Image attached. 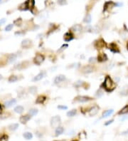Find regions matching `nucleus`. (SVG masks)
<instances>
[{"label":"nucleus","instance_id":"nucleus-1","mask_svg":"<svg viewBox=\"0 0 128 141\" xmlns=\"http://www.w3.org/2000/svg\"><path fill=\"white\" fill-rule=\"evenodd\" d=\"M103 87L108 92H111L115 88V84L109 76H107L103 83Z\"/></svg>","mask_w":128,"mask_h":141},{"label":"nucleus","instance_id":"nucleus-2","mask_svg":"<svg viewBox=\"0 0 128 141\" xmlns=\"http://www.w3.org/2000/svg\"><path fill=\"white\" fill-rule=\"evenodd\" d=\"M61 123V119L59 115H56V116H54L53 118H51L50 125L52 128H58V126H60Z\"/></svg>","mask_w":128,"mask_h":141},{"label":"nucleus","instance_id":"nucleus-3","mask_svg":"<svg viewBox=\"0 0 128 141\" xmlns=\"http://www.w3.org/2000/svg\"><path fill=\"white\" fill-rule=\"evenodd\" d=\"M92 100L93 98L91 97L85 96H78L75 98V101L78 102V103H86Z\"/></svg>","mask_w":128,"mask_h":141},{"label":"nucleus","instance_id":"nucleus-4","mask_svg":"<svg viewBox=\"0 0 128 141\" xmlns=\"http://www.w3.org/2000/svg\"><path fill=\"white\" fill-rule=\"evenodd\" d=\"M45 60V58L43 56V55L41 54H38L36 55V56L34 59V62L36 65L39 66L40 64H41Z\"/></svg>","mask_w":128,"mask_h":141},{"label":"nucleus","instance_id":"nucleus-5","mask_svg":"<svg viewBox=\"0 0 128 141\" xmlns=\"http://www.w3.org/2000/svg\"><path fill=\"white\" fill-rule=\"evenodd\" d=\"M94 46H95V47L96 49H102L106 46V43L102 39H100L96 40L95 41Z\"/></svg>","mask_w":128,"mask_h":141},{"label":"nucleus","instance_id":"nucleus-6","mask_svg":"<svg viewBox=\"0 0 128 141\" xmlns=\"http://www.w3.org/2000/svg\"><path fill=\"white\" fill-rule=\"evenodd\" d=\"M21 46L23 49H29L32 46V41L29 39H25L21 41Z\"/></svg>","mask_w":128,"mask_h":141},{"label":"nucleus","instance_id":"nucleus-7","mask_svg":"<svg viewBox=\"0 0 128 141\" xmlns=\"http://www.w3.org/2000/svg\"><path fill=\"white\" fill-rule=\"evenodd\" d=\"M94 68L92 66L88 65V66H85L83 67L82 68V73L85 74H91L93 72Z\"/></svg>","mask_w":128,"mask_h":141},{"label":"nucleus","instance_id":"nucleus-8","mask_svg":"<svg viewBox=\"0 0 128 141\" xmlns=\"http://www.w3.org/2000/svg\"><path fill=\"white\" fill-rule=\"evenodd\" d=\"M31 116L29 114L27 115H21L19 118V121L21 122V123L22 124H26L30 119H31Z\"/></svg>","mask_w":128,"mask_h":141},{"label":"nucleus","instance_id":"nucleus-9","mask_svg":"<svg viewBox=\"0 0 128 141\" xmlns=\"http://www.w3.org/2000/svg\"><path fill=\"white\" fill-rule=\"evenodd\" d=\"M27 66H28V62L25 61V62H21V63L14 65V68H15L16 70H22L25 68H27Z\"/></svg>","mask_w":128,"mask_h":141},{"label":"nucleus","instance_id":"nucleus-10","mask_svg":"<svg viewBox=\"0 0 128 141\" xmlns=\"http://www.w3.org/2000/svg\"><path fill=\"white\" fill-rule=\"evenodd\" d=\"M46 76V71H41L39 74H37V75L33 78V81H34V82L39 81H41V79H43Z\"/></svg>","mask_w":128,"mask_h":141},{"label":"nucleus","instance_id":"nucleus-11","mask_svg":"<svg viewBox=\"0 0 128 141\" xmlns=\"http://www.w3.org/2000/svg\"><path fill=\"white\" fill-rule=\"evenodd\" d=\"M66 77L64 75H58L55 78H54V83L55 84H59L62 82H63L64 81H66Z\"/></svg>","mask_w":128,"mask_h":141},{"label":"nucleus","instance_id":"nucleus-12","mask_svg":"<svg viewBox=\"0 0 128 141\" xmlns=\"http://www.w3.org/2000/svg\"><path fill=\"white\" fill-rule=\"evenodd\" d=\"M99 109L100 108H99V107L97 106H94L91 108H90V110H88V113H89V115L90 116H94L98 113Z\"/></svg>","mask_w":128,"mask_h":141},{"label":"nucleus","instance_id":"nucleus-13","mask_svg":"<svg viewBox=\"0 0 128 141\" xmlns=\"http://www.w3.org/2000/svg\"><path fill=\"white\" fill-rule=\"evenodd\" d=\"M17 59V55L16 54H10L7 56V63H12L14 61H16Z\"/></svg>","mask_w":128,"mask_h":141},{"label":"nucleus","instance_id":"nucleus-14","mask_svg":"<svg viewBox=\"0 0 128 141\" xmlns=\"http://www.w3.org/2000/svg\"><path fill=\"white\" fill-rule=\"evenodd\" d=\"M73 39H74L73 34L71 32H70V31L66 32V33L64 34V36H63V39H64V41H66V42H69V41H72Z\"/></svg>","mask_w":128,"mask_h":141},{"label":"nucleus","instance_id":"nucleus-15","mask_svg":"<svg viewBox=\"0 0 128 141\" xmlns=\"http://www.w3.org/2000/svg\"><path fill=\"white\" fill-rule=\"evenodd\" d=\"M110 49L112 53H120V49H119V47L117 46V44H115V43H112L110 44Z\"/></svg>","mask_w":128,"mask_h":141},{"label":"nucleus","instance_id":"nucleus-16","mask_svg":"<svg viewBox=\"0 0 128 141\" xmlns=\"http://www.w3.org/2000/svg\"><path fill=\"white\" fill-rule=\"evenodd\" d=\"M25 5L27 9H32L35 5V0H27L25 2Z\"/></svg>","mask_w":128,"mask_h":141},{"label":"nucleus","instance_id":"nucleus-17","mask_svg":"<svg viewBox=\"0 0 128 141\" xmlns=\"http://www.w3.org/2000/svg\"><path fill=\"white\" fill-rule=\"evenodd\" d=\"M16 103V100L14 99V98H12V99H10V100L5 101L4 105L6 108H10V107L13 106L14 105H15Z\"/></svg>","mask_w":128,"mask_h":141},{"label":"nucleus","instance_id":"nucleus-18","mask_svg":"<svg viewBox=\"0 0 128 141\" xmlns=\"http://www.w3.org/2000/svg\"><path fill=\"white\" fill-rule=\"evenodd\" d=\"M97 61L99 62H103V61H105L108 60V56L105 54L104 53H100L98 56H97Z\"/></svg>","mask_w":128,"mask_h":141},{"label":"nucleus","instance_id":"nucleus-19","mask_svg":"<svg viewBox=\"0 0 128 141\" xmlns=\"http://www.w3.org/2000/svg\"><path fill=\"white\" fill-rule=\"evenodd\" d=\"M114 6H115V4L113 3L112 2H107L105 4H104V7H103V12H106L107 10H108L109 9H111Z\"/></svg>","mask_w":128,"mask_h":141},{"label":"nucleus","instance_id":"nucleus-20","mask_svg":"<svg viewBox=\"0 0 128 141\" xmlns=\"http://www.w3.org/2000/svg\"><path fill=\"white\" fill-rule=\"evenodd\" d=\"M85 31L90 32V33H95V32L99 31L98 29H97V27H93L92 26H90V25H88L85 28Z\"/></svg>","mask_w":128,"mask_h":141},{"label":"nucleus","instance_id":"nucleus-21","mask_svg":"<svg viewBox=\"0 0 128 141\" xmlns=\"http://www.w3.org/2000/svg\"><path fill=\"white\" fill-rule=\"evenodd\" d=\"M82 27L80 25V24H75L74 26H73L70 29V30L72 31H74V32H80L82 31Z\"/></svg>","mask_w":128,"mask_h":141},{"label":"nucleus","instance_id":"nucleus-22","mask_svg":"<svg viewBox=\"0 0 128 141\" xmlns=\"http://www.w3.org/2000/svg\"><path fill=\"white\" fill-rule=\"evenodd\" d=\"M46 100V97L44 96H39L36 100V103L37 104H43Z\"/></svg>","mask_w":128,"mask_h":141},{"label":"nucleus","instance_id":"nucleus-23","mask_svg":"<svg viewBox=\"0 0 128 141\" xmlns=\"http://www.w3.org/2000/svg\"><path fill=\"white\" fill-rule=\"evenodd\" d=\"M64 132V128L61 126H58V128H56L55 133H56V136H59L61 135H62Z\"/></svg>","mask_w":128,"mask_h":141},{"label":"nucleus","instance_id":"nucleus-24","mask_svg":"<svg viewBox=\"0 0 128 141\" xmlns=\"http://www.w3.org/2000/svg\"><path fill=\"white\" fill-rule=\"evenodd\" d=\"M114 110L112 109H110V110H108L106 111H105L103 113H102V118H108L109 116H110L112 113H113Z\"/></svg>","mask_w":128,"mask_h":141},{"label":"nucleus","instance_id":"nucleus-25","mask_svg":"<svg viewBox=\"0 0 128 141\" xmlns=\"http://www.w3.org/2000/svg\"><path fill=\"white\" fill-rule=\"evenodd\" d=\"M14 110L15 113H19V114H21V113H22L23 112L24 108H23V107L21 106H16V107L14 108Z\"/></svg>","mask_w":128,"mask_h":141},{"label":"nucleus","instance_id":"nucleus-26","mask_svg":"<svg viewBox=\"0 0 128 141\" xmlns=\"http://www.w3.org/2000/svg\"><path fill=\"white\" fill-rule=\"evenodd\" d=\"M19 126V125L18 123H12V124H11V125H9L8 126V128H9V130H11V131H15L16 130L18 129Z\"/></svg>","mask_w":128,"mask_h":141},{"label":"nucleus","instance_id":"nucleus-27","mask_svg":"<svg viewBox=\"0 0 128 141\" xmlns=\"http://www.w3.org/2000/svg\"><path fill=\"white\" fill-rule=\"evenodd\" d=\"M23 137L26 139V140H31L33 138V134L30 132H26L23 134Z\"/></svg>","mask_w":128,"mask_h":141},{"label":"nucleus","instance_id":"nucleus-28","mask_svg":"<svg viewBox=\"0 0 128 141\" xmlns=\"http://www.w3.org/2000/svg\"><path fill=\"white\" fill-rule=\"evenodd\" d=\"M19 80V78L17 76H15V75H12L9 77L8 78V81L9 83H14L16 81H17Z\"/></svg>","mask_w":128,"mask_h":141},{"label":"nucleus","instance_id":"nucleus-29","mask_svg":"<svg viewBox=\"0 0 128 141\" xmlns=\"http://www.w3.org/2000/svg\"><path fill=\"white\" fill-rule=\"evenodd\" d=\"M127 113H128V105L123 107L120 110V111H119V113H118L119 115H124V114H127Z\"/></svg>","mask_w":128,"mask_h":141},{"label":"nucleus","instance_id":"nucleus-30","mask_svg":"<svg viewBox=\"0 0 128 141\" xmlns=\"http://www.w3.org/2000/svg\"><path fill=\"white\" fill-rule=\"evenodd\" d=\"M38 112H39L38 109H36V108H31V109H30L29 110V114L31 116H34V115H36L38 114Z\"/></svg>","mask_w":128,"mask_h":141},{"label":"nucleus","instance_id":"nucleus-31","mask_svg":"<svg viewBox=\"0 0 128 141\" xmlns=\"http://www.w3.org/2000/svg\"><path fill=\"white\" fill-rule=\"evenodd\" d=\"M76 113H77L76 109H73V110H70L67 113V116L68 117H73L76 115Z\"/></svg>","mask_w":128,"mask_h":141},{"label":"nucleus","instance_id":"nucleus-32","mask_svg":"<svg viewBox=\"0 0 128 141\" xmlns=\"http://www.w3.org/2000/svg\"><path fill=\"white\" fill-rule=\"evenodd\" d=\"M91 21H92V17H91V15L90 14H87L85 16V18H84V20H83V21L84 22H85V23H87V24H89V23H90L91 22Z\"/></svg>","mask_w":128,"mask_h":141},{"label":"nucleus","instance_id":"nucleus-33","mask_svg":"<svg viewBox=\"0 0 128 141\" xmlns=\"http://www.w3.org/2000/svg\"><path fill=\"white\" fill-rule=\"evenodd\" d=\"M29 93H31V94H35L36 92H37V87H36V86H31V87H29Z\"/></svg>","mask_w":128,"mask_h":141},{"label":"nucleus","instance_id":"nucleus-34","mask_svg":"<svg viewBox=\"0 0 128 141\" xmlns=\"http://www.w3.org/2000/svg\"><path fill=\"white\" fill-rule=\"evenodd\" d=\"M21 24H22V19L21 18L17 19H16L14 21V24L16 25V26H17V27H20L21 25Z\"/></svg>","mask_w":128,"mask_h":141},{"label":"nucleus","instance_id":"nucleus-35","mask_svg":"<svg viewBox=\"0 0 128 141\" xmlns=\"http://www.w3.org/2000/svg\"><path fill=\"white\" fill-rule=\"evenodd\" d=\"M9 140V136L6 134H4L0 136V141H8Z\"/></svg>","mask_w":128,"mask_h":141},{"label":"nucleus","instance_id":"nucleus-36","mask_svg":"<svg viewBox=\"0 0 128 141\" xmlns=\"http://www.w3.org/2000/svg\"><path fill=\"white\" fill-rule=\"evenodd\" d=\"M58 4L61 6H64L67 4V0H58Z\"/></svg>","mask_w":128,"mask_h":141},{"label":"nucleus","instance_id":"nucleus-37","mask_svg":"<svg viewBox=\"0 0 128 141\" xmlns=\"http://www.w3.org/2000/svg\"><path fill=\"white\" fill-rule=\"evenodd\" d=\"M13 27H14V25L12 24H8L5 27V31H12V29H13Z\"/></svg>","mask_w":128,"mask_h":141},{"label":"nucleus","instance_id":"nucleus-38","mask_svg":"<svg viewBox=\"0 0 128 141\" xmlns=\"http://www.w3.org/2000/svg\"><path fill=\"white\" fill-rule=\"evenodd\" d=\"M83 81H78L75 82V83L74 84V86H75V87H76V88H78V87H81V86L83 85Z\"/></svg>","mask_w":128,"mask_h":141},{"label":"nucleus","instance_id":"nucleus-39","mask_svg":"<svg viewBox=\"0 0 128 141\" xmlns=\"http://www.w3.org/2000/svg\"><path fill=\"white\" fill-rule=\"evenodd\" d=\"M95 95H96V96L97 97H101L102 95H103V91H102L101 89H100V90H98L97 91V93H96V94H95Z\"/></svg>","mask_w":128,"mask_h":141},{"label":"nucleus","instance_id":"nucleus-40","mask_svg":"<svg viewBox=\"0 0 128 141\" xmlns=\"http://www.w3.org/2000/svg\"><path fill=\"white\" fill-rule=\"evenodd\" d=\"M120 94H122V96H126V95H128V89H124L122 90L121 92H120Z\"/></svg>","mask_w":128,"mask_h":141},{"label":"nucleus","instance_id":"nucleus-41","mask_svg":"<svg viewBox=\"0 0 128 141\" xmlns=\"http://www.w3.org/2000/svg\"><path fill=\"white\" fill-rule=\"evenodd\" d=\"M57 108H58V109H60V110H67V109H68V107H67V106H62V105L58 106Z\"/></svg>","mask_w":128,"mask_h":141},{"label":"nucleus","instance_id":"nucleus-42","mask_svg":"<svg viewBox=\"0 0 128 141\" xmlns=\"http://www.w3.org/2000/svg\"><path fill=\"white\" fill-rule=\"evenodd\" d=\"M24 34V32L23 31H16V32H15V35L16 36H22V35H23Z\"/></svg>","mask_w":128,"mask_h":141},{"label":"nucleus","instance_id":"nucleus-43","mask_svg":"<svg viewBox=\"0 0 128 141\" xmlns=\"http://www.w3.org/2000/svg\"><path fill=\"white\" fill-rule=\"evenodd\" d=\"M5 22H6V19H4V18L2 19L1 20H0V26H1V25H3Z\"/></svg>","mask_w":128,"mask_h":141},{"label":"nucleus","instance_id":"nucleus-44","mask_svg":"<svg viewBox=\"0 0 128 141\" xmlns=\"http://www.w3.org/2000/svg\"><path fill=\"white\" fill-rule=\"evenodd\" d=\"M113 121H114V120H110V121H108L107 123H105V125H110V124L112 123H113Z\"/></svg>","mask_w":128,"mask_h":141},{"label":"nucleus","instance_id":"nucleus-45","mask_svg":"<svg viewBox=\"0 0 128 141\" xmlns=\"http://www.w3.org/2000/svg\"><path fill=\"white\" fill-rule=\"evenodd\" d=\"M68 44H64V45H63L61 47V49H66V48H68Z\"/></svg>","mask_w":128,"mask_h":141},{"label":"nucleus","instance_id":"nucleus-46","mask_svg":"<svg viewBox=\"0 0 128 141\" xmlns=\"http://www.w3.org/2000/svg\"><path fill=\"white\" fill-rule=\"evenodd\" d=\"M95 58H94V57H91V58H90L89 59V62L90 63H92V62H95Z\"/></svg>","mask_w":128,"mask_h":141},{"label":"nucleus","instance_id":"nucleus-47","mask_svg":"<svg viewBox=\"0 0 128 141\" xmlns=\"http://www.w3.org/2000/svg\"><path fill=\"white\" fill-rule=\"evenodd\" d=\"M2 110H3L2 106V105H1V104H0V113H1L2 112Z\"/></svg>","mask_w":128,"mask_h":141},{"label":"nucleus","instance_id":"nucleus-48","mask_svg":"<svg viewBox=\"0 0 128 141\" xmlns=\"http://www.w3.org/2000/svg\"><path fill=\"white\" fill-rule=\"evenodd\" d=\"M122 134V135H124V134H128V130H127V131H125V132H123Z\"/></svg>","mask_w":128,"mask_h":141},{"label":"nucleus","instance_id":"nucleus-49","mask_svg":"<svg viewBox=\"0 0 128 141\" xmlns=\"http://www.w3.org/2000/svg\"><path fill=\"white\" fill-rule=\"evenodd\" d=\"M2 78H3V77H2V75L0 74V81H1V80L2 79Z\"/></svg>","mask_w":128,"mask_h":141},{"label":"nucleus","instance_id":"nucleus-50","mask_svg":"<svg viewBox=\"0 0 128 141\" xmlns=\"http://www.w3.org/2000/svg\"><path fill=\"white\" fill-rule=\"evenodd\" d=\"M127 49H128V42H127Z\"/></svg>","mask_w":128,"mask_h":141},{"label":"nucleus","instance_id":"nucleus-51","mask_svg":"<svg viewBox=\"0 0 128 141\" xmlns=\"http://www.w3.org/2000/svg\"><path fill=\"white\" fill-rule=\"evenodd\" d=\"M2 2V0H0V3H1Z\"/></svg>","mask_w":128,"mask_h":141},{"label":"nucleus","instance_id":"nucleus-52","mask_svg":"<svg viewBox=\"0 0 128 141\" xmlns=\"http://www.w3.org/2000/svg\"><path fill=\"white\" fill-rule=\"evenodd\" d=\"M72 141H78V140H72Z\"/></svg>","mask_w":128,"mask_h":141}]
</instances>
